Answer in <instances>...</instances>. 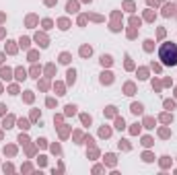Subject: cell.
I'll return each instance as SVG.
<instances>
[{"label": "cell", "instance_id": "obj_1", "mask_svg": "<svg viewBox=\"0 0 177 175\" xmlns=\"http://www.w3.org/2000/svg\"><path fill=\"white\" fill-rule=\"evenodd\" d=\"M159 60H163V64L167 66H175L177 64V45L175 43H163L159 49Z\"/></svg>", "mask_w": 177, "mask_h": 175}, {"label": "cell", "instance_id": "obj_2", "mask_svg": "<svg viewBox=\"0 0 177 175\" xmlns=\"http://www.w3.org/2000/svg\"><path fill=\"white\" fill-rule=\"evenodd\" d=\"M101 80H103V82H111V74H109V72L103 74V78H101Z\"/></svg>", "mask_w": 177, "mask_h": 175}, {"label": "cell", "instance_id": "obj_3", "mask_svg": "<svg viewBox=\"0 0 177 175\" xmlns=\"http://www.w3.org/2000/svg\"><path fill=\"white\" fill-rule=\"evenodd\" d=\"M101 62H103V64H111V58H109V56H103V58H101Z\"/></svg>", "mask_w": 177, "mask_h": 175}, {"label": "cell", "instance_id": "obj_4", "mask_svg": "<svg viewBox=\"0 0 177 175\" xmlns=\"http://www.w3.org/2000/svg\"><path fill=\"white\" fill-rule=\"evenodd\" d=\"M80 54H82V56H89V54H91V47H82Z\"/></svg>", "mask_w": 177, "mask_h": 175}, {"label": "cell", "instance_id": "obj_5", "mask_svg": "<svg viewBox=\"0 0 177 175\" xmlns=\"http://www.w3.org/2000/svg\"><path fill=\"white\" fill-rule=\"evenodd\" d=\"M68 10H70V12L76 10V2H68Z\"/></svg>", "mask_w": 177, "mask_h": 175}, {"label": "cell", "instance_id": "obj_6", "mask_svg": "<svg viewBox=\"0 0 177 175\" xmlns=\"http://www.w3.org/2000/svg\"><path fill=\"white\" fill-rule=\"evenodd\" d=\"M140 109H142L140 105H132V111H134V113H140Z\"/></svg>", "mask_w": 177, "mask_h": 175}]
</instances>
